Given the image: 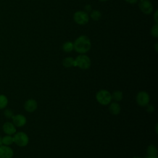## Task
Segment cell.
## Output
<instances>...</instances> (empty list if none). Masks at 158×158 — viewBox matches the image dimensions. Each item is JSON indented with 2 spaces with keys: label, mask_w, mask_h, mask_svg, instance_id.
I'll return each instance as SVG.
<instances>
[{
  "label": "cell",
  "mask_w": 158,
  "mask_h": 158,
  "mask_svg": "<svg viewBox=\"0 0 158 158\" xmlns=\"http://www.w3.org/2000/svg\"><path fill=\"white\" fill-rule=\"evenodd\" d=\"M14 143L19 147H25L29 143V137L27 133L23 131L16 132L14 136Z\"/></svg>",
  "instance_id": "3"
},
{
  "label": "cell",
  "mask_w": 158,
  "mask_h": 158,
  "mask_svg": "<svg viewBox=\"0 0 158 158\" xmlns=\"http://www.w3.org/2000/svg\"><path fill=\"white\" fill-rule=\"evenodd\" d=\"M112 99L115 101V102H119L123 99V93L120 90H116L114 91L112 94Z\"/></svg>",
  "instance_id": "14"
},
{
  "label": "cell",
  "mask_w": 158,
  "mask_h": 158,
  "mask_svg": "<svg viewBox=\"0 0 158 158\" xmlns=\"http://www.w3.org/2000/svg\"><path fill=\"white\" fill-rule=\"evenodd\" d=\"M85 12H89L91 11V6L89 4H87L85 6Z\"/></svg>",
  "instance_id": "23"
},
{
  "label": "cell",
  "mask_w": 158,
  "mask_h": 158,
  "mask_svg": "<svg viewBox=\"0 0 158 158\" xmlns=\"http://www.w3.org/2000/svg\"><path fill=\"white\" fill-rule=\"evenodd\" d=\"M146 158H157V156H154V157H151V156H148V157H146Z\"/></svg>",
  "instance_id": "27"
},
{
  "label": "cell",
  "mask_w": 158,
  "mask_h": 158,
  "mask_svg": "<svg viewBox=\"0 0 158 158\" xmlns=\"http://www.w3.org/2000/svg\"><path fill=\"white\" fill-rule=\"evenodd\" d=\"M17 127L12 122H6L2 125V131L6 135H14L17 132Z\"/></svg>",
  "instance_id": "10"
},
{
  "label": "cell",
  "mask_w": 158,
  "mask_h": 158,
  "mask_svg": "<svg viewBox=\"0 0 158 158\" xmlns=\"http://www.w3.org/2000/svg\"><path fill=\"white\" fill-rule=\"evenodd\" d=\"M99 1H106L107 0H99Z\"/></svg>",
  "instance_id": "30"
},
{
  "label": "cell",
  "mask_w": 158,
  "mask_h": 158,
  "mask_svg": "<svg viewBox=\"0 0 158 158\" xmlns=\"http://www.w3.org/2000/svg\"><path fill=\"white\" fill-rule=\"evenodd\" d=\"M2 144V136L0 135V146H1Z\"/></svg>",
  "instance_id": "26"
},
{
  "label": "cell",
  "mask_w": 158,
  "mask_h": 158,
  "mask_svg": "<svg viewBox=\"0 0 158 158\" xmlns=\"http://www.w3.org/2000/svg\"><path fill=\"white\" fill-rule=\"evenodd\" d=\"M133 158H143V157H134Z\"/></svg>",
  "instance_id": "29"
},
{
  "label": "cell",
  "mask_w": 158,
  "mask_h": 158,
  "mask_svg": "<svg viewBox=\"0 0 158 158\" xmlns=\"http://www.w3.org/2000/svg\"><path fill=\"white\" fill-rule=\"evenodd\" d=\"M91 60L89 57L85 54L78 56L75 59L74 67H78L81 69L86 70L90 67Z\"/></svg>",
  "instance_id": "4"
},
{
  "label": "cell",
  "mask_w": 158,
  "mask_h": 158,
  "mask_svg": "<svg viewBox=\"0 0 158 158\" xmlns=\"http://www.w3.org/2000/svg\"><path fill=\"white\" fill-rule=\"evenodd\" d=\"M146 110L148 112H153L154 111V107L152 105H151V104H148L146 106Z\"/></svg>",
  "instance_id": "22"
},
{
  "label": "cell",
  "mask_w": 158,
  "mask_h": 158,
  "mask_svg": "<svg viewBox=\"0 0 158 158\" xmlns=\"http://www.w3.org/2000/svg\"><path fill=\"white\" fill-rule=\"evenodd\" d=\"M62 49L65 52H70L73 50V44L70 41L65 42L62 46Z\"/></svg>",
  "instance_id": "18"
},
{
  "label": "cell",
  "mask_w": 158,
  "mask_h": 158,
  "mask_svg": "<svg viewBox=\"0 0 158 158\" xmlns=\"http://www.w3.org/2000/svg\"><path fill=\"white\" fill-rule=\"evenodd\" d=\"M12 123L16 127H22L25 125L27 123V118L26 117L21 114H16L13 116L12 118Z\"/></svg>",
  "instance_id": "9"
},
{
  "label": "cell",
  "mask_w": 158,
  "mask_h": 158,
  "mask_svg": "<svg viewBox=\"0 0 158 158\" xmlns=\"http://www.w3.org/2000/svg\"><path fill=\"white\" fill-rule=\"evenodd\" d=\"M4 115L6 118H11L12 119V118L14 115V114L13 111L11 109H6L4 110Z\"/></svg>",
  "instance_id": "21"
},
{
  "label": "cell",
  "mask_w": 158,
  "mask_h": 158,
  "mask_svg": "<svg viewBox=\"0 0 158 158\" xmlns=\"http://www.w3.org/2000/svg\"><path fill=\"white\" fill-rule=\"evenodd\" d=\"M38 107L37 101L34 99H28L24 103V109L27 112L32 113Z\"/></svg>",
  "instance_id": "11"
},
{
  "label": "cell",
  "mask_w": 158,
  "mask_h": 158,
  "mask_svg": "<svg viewBox=\"0 0 158 158\" xmlns=\"http://www.w3.org/2000/svg\"><path fill=\"white\" fill-rule=\"evenodd\" d=\"M109 110L111 114L116 115L120 114L121 111V107L117 102H113L109 105Z\"/></svg>",
  "instance_id": "12"
},
{
  "label": "cell",
  "mask_w": 158,
  "mask_h": 158,
  "mask_svg": "<svg viewBox=\"0 0 158 158\" xmlns=\"http://www.w3.org/2000/svg\"><path fill=\"white\" fill-rule=\"evenodd\" d=\"M9 101L7 97L2 94H0V110H2L6 108L7 106Z\"/></svg>",
  "instance_id": "17"
},
{
  "label": "cell",
  "mask_w": 158,
  "mask_h": 158,
  "mask_svg": "<svg viewBox=\"0 0 158 158\" xmlns=\"http://www.w3.org/2000/svg\"><path fill=\"white\" fill-rule=\"evenodd\" d=\"M74 63H75V59L72 57H65L62 60V65L64 67L66 68H69L72 66H74Z\"/></svg>",
  "instance_id": "16"
},
{
  "label": "cell",
  "mask_w": 158,
  "mask_h": 158,
  "mask_svg": "<svg viewBox=\"0 0 158 158\" xmlns=\"http://www.w3.org/2000/svg\"><path fill=\"white\" fill-rule=\"evenodd\" d=\"M126 2L130 3V4H135L136 2H137L138 0H125Z\"/></svg>",
  "instance_id": "24"
},
{
  "label": "cell",
  "mask_w": 158,
  "mask_h": 158,
  "mask_svg": "<svg viewBox=\"0 0 158 158\" xmlns=\"http://www.w3.org/2000/svg\"><path fill=\"white\" fill-rule=\"evenodd\" d=\"M157 43H156V52L157 51Z\"/></svg>",
  "instance_id": "28"
},
{
  "label": "cell",
  "mask_w": 158,
  "mask_h": 158,
  "mask_svg": "<svg viewBox=\"0 0 158 158\" xmlns=\"http://www.w3.org/2000/svg\"><path fill=\"white\" fill-rule=\"evenodd\" d=\"M14 154V150L9 146H0V158H12Z\"/></svg>",
  "instance_id": "8"
},
{
  "label": "cell",
  "mask_w": 158,
  "mask_h": 158,
  "mask_svg": "<svg viewBox=\"0 0 158 158\" xmlns=\"http://www.w3.org/2000/svg\"><path fill=\"white\" fill-rule=\"evenodd\" d=\"M90 16L93 20H99L101 17V13L98 10H94L91 12Z\"/></svg>",
  "instance_id": "19"
},
{
  "label": "cell",
  "mask_w": 158,
  "mask_h": 158,
  "mask_svg": "<svg viewBox=\"0 0 158 158\" xmlns=\"http://www.w3.org/2000/svg\"><path fill=\"white\" fill-rule=\"evenodd\" d=\"M151 35L154 38L158 37V25L157 23H156L155 25H154L151 30Z\"/></svg>",
  "instance_id": "20"
},
{
  "label": "cell",
  "mask_w": 158,
  "mask_h": 158,
  "mask_svg": "<svg viewBox=\"0 0 158 158\" xmlns=\"http://www.w3.org/2000/svg\"><path fill=\"white\" fill-rule=\"evenodd\" d=\"M154 20H155V22L156 23H157V10L156 11L155 14H154Z\"/></svg>",
  "instance_id": "25"
},
{
  "label": "cell",
  "mask_w": 158,
  "mask_h": 158,
  "mask_svg": "<svg viewBox=\"0 0 158 158\" xmlns=\"http://www.w3.org/2000/svg\"><path fill=\"white\" fill-rule=\"evenodd\" d=\"M146 152L148 156H151V157L157 156V149L155 145L151 144L148 147Z\"/></svg>",
  "instance_id": "15"
},
{
  "label": "cell",
  "mask_w": 158,
  "mask_h": 158,
  "mask_svg": "<svg viewBox=\"0 0 158 158\" xmlns=\"http://www.w3.org/2000/svg\"><path fill=\"white\" fill-rule=\"evenodd\" d=\"M96 101L101 105L106 106L112 101L111 93L106 89H101L96 94Z\"/></svg>",
  "instance_id": "2"
},
{
  "label": "cell",
  "mask_w": 158,
  "mask_h": 158,
  "mask_svg": "<svg viewBox=\"0 0 158 158\" xmlns=\"http://www.w3.org/2000/svg\"><path fill=\"white\" fill-rule=\"evenodd\" d=\"M74 21L79 25H85L88 22L89 17L85 11H77L73 15Z\"/></svg>",
  "instance_id": "6"
},
{
  "label": "cell",
  "mask_w": 158,
  "mask_h": 158,
  "mask_svg": "<svg viewBox=\"0 0 158 158\" xmlns=\"http://www.w3.org/2000/svg\"><path fill=\"white\" fill-rule=\"evenodd\" d=\"M2 143L3 145L10 146L11 144L14 143L13 136L6 135L3 137H2Z\"/></svg>",
  "instance_id": "13"
},
{
  "label": "cell",
  "mask_w": 158,
  "mask_h": 158,
  "mask_svg": "<svg viewBox=\"0 0 158 158\" xmlns=\"http://www.w3.org/2000/svg\"><path fill=\"white\" fill-rule=\"evenodd\" d=\"M138 6L141 11L145 14H150L153 10L152 3L149 0H140Z\"/></svg>",
  "instance_id": "7"
},
{
  "label": "cell",
  "mask_w": 158,
  "mask_h": 158,
  "mask_svg": "<svg viewBox=\"0 0 158 158\" xmlns=\"http://www.w3.org/2000/svg\"><path fill=\"white\" fill-rule=\"evenodd\" d=\"M136 101L139 106L146 107L150 101L149 94L145 91H140L136 94Z\"/></svg>",
  "instance_id": "5"
},
{
  "label": "cell",
  "mask_w": 158,
  "mask_h": 158,
  "mask_svg": "<svg viewBox=\"0 0 158 158\" xmlns=\"http://www.w3.org/2000/svg\"><path fill=\"white\" fill-rule=\"evenodd\" d=\"M73 44V49L80 54L87 52L91 48V41L89 38L85 35L80 36L77 38Z\"/></svg>",
  "instance_id": "1"
}]
</instances>
